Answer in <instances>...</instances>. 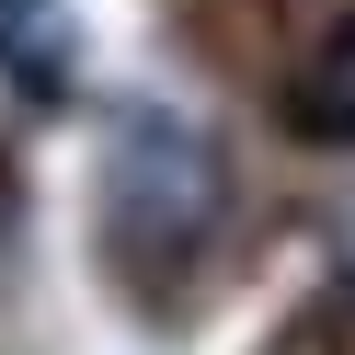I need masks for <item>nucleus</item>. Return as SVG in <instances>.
Segmentation results:
<instances>
[{"label":"nucleus","mask_w":355,"mask_h":355,"mask_svg":"<svg viewBox=\"0 0 355 355\" xmlns=\"http://www.w3.org/2000/svg\"><path fill=\"white\" fill-rule=\"evenodd\" d=\"M286 126H298V138H355V24L286 80Z\"/></svg>","instance_id":"nucleus-1"},{"label":"nucleus","mask_w":355,"mask_h":355,"mask_svg":"<svg viewBox=\"0 0 355 355\" xmlns=\"http://www.w3.org/2000/svg\"><path fill=\"white\" fill-rule=\"evenodd\" d=\"M0 69L24 80V92H58V80H69V24H58V0H0Z\"/></svg>","instance_id":"nucleus-2"}]
</instances>
